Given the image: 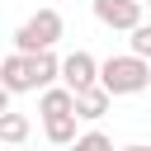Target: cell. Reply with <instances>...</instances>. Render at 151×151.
<instances>
[{
	"instance_id": "obj_1",
	"label": "cell",
	"mask_w": 151,
	"mask_h": 151,
	"mask_svg": "<svg viewBox=\"0 0 151 151\" xmlns=\"http://www.w3.org/2000/svg\"><path fill=\"white\" fill-rule=\"evenodd\" d=\"M99 85L118 99V94H142L146 85H151V66L142 61V57H109V61H99Z\"/></svg>"
},
{
	"instance_id": "obj_2",
	"label": "cell",
	"mask_w": 151,
	"mask_h": 151,
	"mask_svg": "<svg viewBox=\"0 0 151 151\" xmlns=\"http://www.w3.org/2000/svg\"><path fill=\"white\" fill-rule=\"evenodd\" d=\"M61 14L57 9H38L33 19H24L19 24V33H14V47L24 52V57H38V52H52L57 47V38H61Z\"/></svg>"
},
{
	"instance_id": "obj_3",
	"label": "cell",
	"mask_w": 151,
	"mask_h": 151,
	"mask_svg": "<svg viewBox=\"0 0 151 151\" xmlns=\"http://www.w3.org/2000/svg\"><path fill=\"white\" fill-rule=\"evenodd\" d=\"M90 9L104 28H118V33H132L142 24V0H90Z\"/></svg>"
},
{
	"instance_id": "obj_4",
	"label": "cell",
	"mask_w": 151,
	"mask_h": 151,
	"mask_svg": "<svg viewBox=\"0 0 151 151\" xmlns=\"http://www.w3.org/2000/svg\"><path fill=\"white\" fill-rule=\"evenodd\" d=\"M61 85H66L71 94L99 85V61H94L90 52H71V57H61Z\"/></svg>"
},
{
	"instance_id": "obj_5",
	"label": "cell",
	"mask_w": 151,
	"mask_h": 151,
	"mask_svg": "<svg viewBox=\"0 0 151 151\" xmlns=\"http://www.w3.org/2000/svg\"><path fill=\"white\" fill-rule=\"evenodd\" d=\"M0 85H5L9 94L33 90V71H28V57H24V52H14V57H5V61H0Z\"/></svg>"
},
{
	"instance_id": "obj_6",
	"label": "cell",
	"mask_w": 151,
	"mask_h": 151,
	"mask_svg": "<svg viewBox=\"0 0 151 151\" xmlns=\"http://www.w3.org/2000/svg\"><path fill=\"white\" fill-rule=\"evenodd\" d=\"M109 104H113V94H109L104 85H90V90H80V94H76V118L94 123V118H104V113H109Z\"/></svg>"
},
{
	"instance_id": "obj_7",
	"label": "cell",
	"mask_w": 151,
	"mask_h": 151,
	"mask_svg": "<svg viewBox=\"0 0 151 151\" xmlns=\"http://www.w3.org/2000/svg\"><path fill=\"white\" fill-rule=\"evenodd\" d=\"M28 71H33V90H52L61 80V57L57 52H38V57H28Z\"/></svg>"
},
{
	"instance_id": "obj_8",
	"label": "cell",
	"mask_w": 151,
	"mask_h": 151,
	"mask_svg": "<svg viewBox=\"0 0 151 151\" xmlns=\"http://www.w3.org/2000/svg\"><path fill=\"white\" fill-rule=\"evenodd\" d=\"M38 113H42V123H47V118H66V113H76V94H71L66 85H52V90H42Z\"/></svg>"
},
{
	"instance_id": "obj_9",
	"label": "cell",
	"mask_w": 151,
	"mask_h": 151,
	"mask_svg": "<svg viewBox=\"0 0 151 151\" xmlns=\"http://www.w3.org/2000/svg\"><path fill=\"white\" fill-rule=\"evenodd\" d=\"M28 132H33V123H28V113H0V142H9V146H19V142H28Z\"/></svg>"
},
{
	"instance_id": "obj_10",
	"label": "cell",
	"mask_w": 151,
	"mask_h": 151,
	"mask_svg": "<svg viewBox=\"0 0 151 151\" xmlns=\"http://www.w3.org/2000/svg\"><path fill=\"white\" fill-rule=\"evenodd\" d=\"M42 132H47V142L52 146H71L80 132H76V113H66V118H47L42 123Z\"/></svg>"
},
{
	"instance_id": "obj_11",
	"label": "cell",
	"mask_w": 151,
	"mask_h": 151,
	"mask_svg": "<svg viewBox=\"0 0 151 151\" xmlns=\"http://www.w3.org/2000/svg\"><path fill=\"white\" fill-rule=\"evenodd\" d=\"M71 151H113V142H109L104 132H80V137L71 142Z\"/></svg>"
},
{
	"instance_id": "obj_12",
	"label": "cell",
	"mask_w": 151,
	"mask_h": 151,
	"mask_svg": "<svg viewBox=\"0 0 151 151\" xmlns=\"http://www.w3.org/2000/svg\"><path fill=\"white\" fill-rule=\"evenodd\" d=\"M127 42H132V57H142V61H146V57H151V24H137Z\"/></svg>"
},
{
	"instance_id": "obj_13",
	"label": "cell",
	"mask_w": 151,
	"mask_h": 151,
	"mask_svg": "<svg viewBox=\"0 0 151 151\" xmlns=\"http://www.w3.org/2000/svg\"><path fill=\"white\" fill-rule=\"evenodd\" d=\"M0 113H9V90L0 85Z\"/></svg>"
},
{
	"instance_id": "obj_14",
	"label": "cell",
	"mask_w": 151,
	"mask_h": 151,
	"mask_svg": "<svg viewBox=\"0 0 151 151\" xmlns=\"http://www.w3.org/2000/svg\"><path fill=\"white\" fill-rule=\"evenodd\" d=\"M123 151H151V146H123Z\"/></svg>"
},
{
	"instance_id": "obj_15",
	"label": "cell",
	"mask_w": 151,
	"mask_h": 151,
	"mask_svg": "<svg viewBox=\"0 0 151 151\" xmlns=\"http://www.w3.org/2000/svg\"><path fill=\"white\" fill-rule=\"evenodd\" d=\"M146 5H151V0H146Z\"/></svg>"
},
{
	"instance_id": "obj_16",
	"label": "cell",
	"mask_w": 151,
	"mask_h": 151,
	"mask_svg": "<svg viewBox=\"0 0 151 151\" xmlns=\"http://www.w3.org/2000/svg\"><path fill=\"white\" fill-rule=\"evenodd\" d=\"M0 61H5V57H0Z\"/></svg>"
},
{
	"instance_id": "obj_17",
	"label": "cell",
	"mask_w": 151,
	"mask_h": 151,
	"mask_svg": "<svg viewBox=\"0 0 151 151\" xmlns=\"http://www.w3.org/2000/svg\"><path fill=\"white\" fill-rule=\"evenodd\" d=\"M142 5H146V0H142Z\"/></svg>"
}]
</instances>
